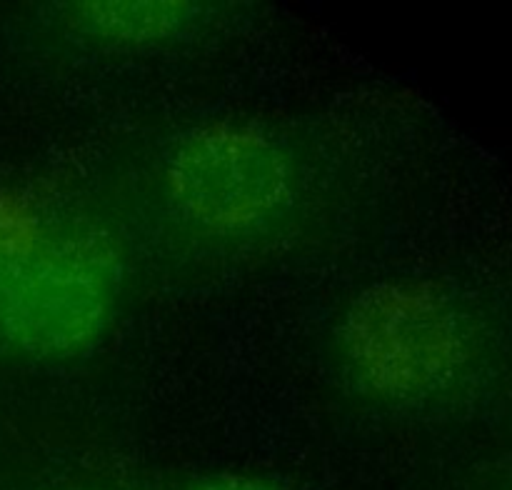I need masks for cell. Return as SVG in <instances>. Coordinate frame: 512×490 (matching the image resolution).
<instances>
[{
  "label": "cell",
  "mask_w": 512,
  "mask_h": 490,
  "mask_svg": "<svg viewBox=\"0 0 512 490\" xmlns=\"http://www.w3.org/2000/svg\"><path fill=\"white\" fill-rule=\"evenodd\" d=\"M488 333L445 285L398 275L363 285L335 318L330 353L340 383L378 408H435L473 388Z\"/></svg>",
  "instance_id": "1"
},
{
  "label": "cell",
  "mask_w": 512,
  "mask_h": 490,
  "mask_svg": "<svg viewBox=\"0 0 512 490\" xmlns=\"http://www.w3.org/2000/svg\"><path fill=\"white\" fill-rule=\"evenodd\" d=\"M158 185L168 218L210 248L265 243L288 228L305 193L288 140L245 118H210L175 135Z\"/></svg>",
  "instance_id": "2"
},
{
  "label": "cell",
  "mask_w": 512,
  "mask_h": 490,
  "mask_svg": "<svg viewBox=\"0 0 512 490\" xmlns=\"http://www.w3.org/2000/svg\"><path fill=\"white\" fill-rule=\"evenodd\" d=\"M125 273V253L108 228L60 213L0 330V353L55 365L98 350L115 325Z\"/></svg>",
  "instance_id": "3"
},
{
  "label": "cell",
  "mask_w": 512,
  "mask_h": 490,
  "mask_svg": "<svg viewBox=\"0 0 512 490\" xmlns=\"http://www.w3.org/2000/svg\"><path fill=\"white\" fill-rule=\"evenodd\" d=\"M65 33L110 53L180 43L205 28L210 8L195 0H75L58 5Z\"/></svg>",
  "instance_id": "4"
},
{
  "label": "cell",
  "mask_w": 512,
  "mask_h": 490,
  "mask_svg": "<svg viewBox=\"0 0 512 490\" xmlns=\"http://www.w3.org/2000/svg\"><path fill=\"white\" fill-rule=\"evenodd\" d=\"M58 215V210L33 195L0 190V328Z\"/></svg>",
  "instance_id": "5"
},
{
  "label": "cell",
  "mask_w": 512,
  "mask_h": 490,
  "mask_svg": "<svg viewBox=\"0 0 512 490\" xmlns=\"http://www.w3.org/2000/svg\"><path fill=\"white\" fill-rule=\"evenodd\" d=\"M185 490H288L268 478L248 473H213L195 478Z\"/></svg>",
  "instance_id": "6"
}]
</instances>
